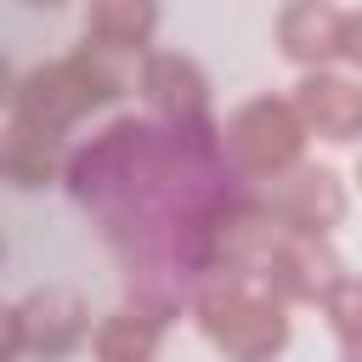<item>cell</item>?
<instances>
[{
  "mask_svg": "<svg viewBox=\"0 0 362 362\" xmlns=\"http://www.w3.org/2000/svg\"><path fill=\"white\" fill-rule=\"evenodd\" d=\"M17 328H23V356L57 362V356H68V351L85 345L90 305H85V294H74L62 283H45V288H28L17 300Z\"/></svg>",
  "mask_w": 362,
  "mask_h": 362,
  "instance_id": "obj_8",
  "label": "cell"
},
{
  "mask_svg": "<svg viewBox=\"0 0 362 362\" xmlns=\"http://www.w3.org/2000/svg\"><path fill=\"white\" fill-rule=\"evenodd\" d=\"M17 6H28V11H57V6H68V0H17Z\"/></svg>",
  "mask_w": 362,
  "mask_h": 362,
  "instance_id": "obj_16",
  "label": "cell"
},
{
  "mask_svg": "<svg viewBox=\"0 0 362 362\" xmlns=\"http://www.w3.org/2000/svg\"><path fill=\"white\" fill-rule=\"evenodd\" d=\"M11 90H17V68H11V57L0 51V113L11 107Z\"/></svg>",
  "mask_w": 362,
  "mask_h": 362,
  "instance_id": "obj_15",
  "label": "cell"
},
{
  "mask_svg": "<svg viewBox=\"0 0 362 362\" xmlns=\"http://www.w3.org/2000/svg\"><path fill=\"white\" fill-rule=\"evenodd\" d=\"M260 204V215L272 221V226H294V232H334L339 221H345V209H351V192H345V181H339V170H328V164H288L283 175H272L266 181V192L255 198Z\"/></svg>",
  "mask_w": 362,
  "mask_h": 362,
  "instance_id": "obj_6",
  "label": "cell"
},
{
  "mask_svg": "<svg viewBox=\"0 0 362 362\" xmlns=\"http://www.w3.org/2000/svg\"><path fill=\"white\" fill-rule=\"evenodd\" d=\"M62 164H68V136L6 113V130H0V181H11L23 192H40V187H51L62 175Z\"/></svg>",
  "mask_w": 362,
  "mask_h": 362,
  "instance_id": "obj_11",
  "label": "cell"
},
{
  "mask_svg": "<svg viewBox=\"0 0 362 362\" xmlns=\"http://www.w3.org/2000/svg\"><path fill=\"white\" fill-rule=\"evenodd\" d=\"M288 107L300 113L305 136H322L334 147H351L362 130V90L339 68H305L288 90Z\"/></svg>",
  "mask_w": 362,
  "mask_h": 362,
  "instance_id": "obj_9",
  "label": "cell"
},
{
  "mask_svg": "<svg viewBox=\"0 0 362 362\" xmlns=\"http://www.w3.org/2000/svg\"><path fill=\"white\" fill-rule=\"evenodd\" d=\"M124 90H130V79H124L119 57L79 45V51H68V57H51V62L17 74V90H11V107H6V113L68 136L85 113L113 107Z\"/></svg>",
  "mask_w": 362,
  "mask_h": 362,
  "instance_id": "obj_2",
  "label": "cell"
},
{
  "mask_svg": "<svg viewBox=\"0 0 362 362\" xmlns=\"http://www.w3.org/2000/svg\"><path fill=\"white\" fill-rule=\"evenodd\" d=\"M85 339H90L96 362H153L158 356V339H164V322L158 317H141L136 305H119Z\"/></svg>",
  "mask_w": 362,
  "mask_h": 362,
  "instance_id": "obj_12",
  "label": "cell"
},
{
  "mask_svg": "<svg viewBox=\"0 0 362 362\" xmlns=\"http://www.w3.org/2000/svg\"><path fill=\"white\" fill-rule=\"evenodd\" d=\"M322 311H328V322H334V334H339V356L351 362V356H356V277H351V272L322 294Z\"/></svg>",
  "mask_w": 362,
  "mask_h": 362,
  "instance_id": "obj_13",
  "label": "cell"
},
{
  "mask_svg": "<svg viewBox=\"0 0 362 362\" xmlns=\"http://www.w3.org/2000/svg\"><path fill=\"white\" fill-rule=\"evenodd\" d=\"M277 51L300 68H351L362 57V23L339 0H283Z\"/></svg>",
  "mask_w": 362,
  "mask_h": 362,
  "instance_id": "obj_5",
  "label": "cell"
},
{
  "mask_svg": "<svg viewBox=\"0 0 362 362\" xmlns=\"http://www.w3.org/2000/svg\"><path fill=\"white\" fill-rule=\"evenodd\" d=\"M158 23H164V0H85L79 11L85 45L107 57H141L158 40Z\"/></svg>",
  "mask_w": 362,
  "mask_h": 362,
  "instance_id": "obj_10",
  "label": "cell"
},
{
  "mask_svg": "<svg viewBox=\"0 0 362 362\" xmlns=\"http://www.w3.org/2000/svg\"><path fill=\"white\" fill-rule=\"evenodd\" d=\"M192 322L226 362H272L288 351V305L255 272H209L192 288Z\"/></svg>",
  "mask_w": 362,
  "mask_h": 362,
  "instance_id": "obj_1",
  "label": "cell"
},
{
  "mask_svg": "<svg viewBox=\"0 0 362 362\" xmlns=\"http://www.w3.org/2000/svg\"><path fill=\"white\" fill-rule=\"evenodd\" d=\"M23 356V328H17V305L0 300V362H17Z\"/></svg>",
  "mask_w": 362,
  "mask_h": 362,
  "instance_id": "obj_14",
  "label": "cell"
},
{
  "mask_svg": "<svg viewBox=\"0 0 362 362\" xmlns=\"http://www.w3.org/2000/svg\"><path fill=\"white\" fill-rule=\"evenodd\" d=\"M305 141H311V136H305L300 113L288 107V96H272V90L238 102L232 119H226V130H215L221 158H226L243 181H272V175H283L288 164L305 158Z\"/></svg>",
  "mask_w": 362,
  "mask_h": 362,
  "instance_id": "obj_3",
  "label": "cell"
},
{
  "mask_svg": "<svg viewBox=\"0 0 362 362\" xmlns=\"http://www.w3.org/2000/svg\"><path fill=\"white\" fill-rule=\"evenodd\" d=\"M136 90L164 124H204L209 119V74L198 57L175 45H147L136 68Z\"/></svg>",
  "mask_w": 362,
  "mask_h": 362,
  "instance_id": "obj_7",
  "label": "cell"
},
{
  "mask_svg": "<svg viewBox=\"0 0 362 362\" xmlns=\"http://www.w3.org/2000/svg\"><path fill=\"white\" fill-rule=\"evenodd\" d=\"M283 305H322V294L345 277L339 249L328 243V232H294V226H272V238L260 243L255 266H249Z\"/></svg>",
  "mask_w": 362,
  "mask_h": 362,
  "instance_id": "obj_4",
  "label": "cell"
},
{
  "mask_svg": "<svg viewBox=\"0 0 362 362\" xmlns=\"http://www.w3.org/2000/svg\"><path fill=\"white\" fill-rule=\"evenodd\" d=\"M0 260H6V238H0Z\"/></svg>",
  "mask_w": 362,
  "mask_h": 362,
  "instance_id": "obj_17",
  "label": "cell"
}]
</instances>
